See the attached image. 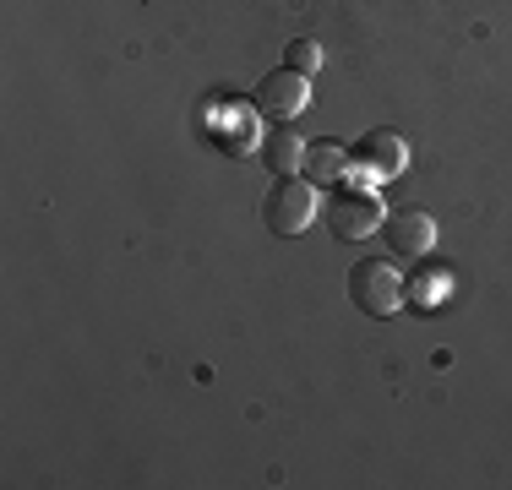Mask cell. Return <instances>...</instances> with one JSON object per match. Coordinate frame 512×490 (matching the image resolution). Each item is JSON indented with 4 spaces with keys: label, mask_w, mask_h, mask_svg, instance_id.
<instances>
[{
    "label": "cell",
    "mask_w": 512,
    "mask_h": 490,
    "mask_svg": "<svg viewBox=\"0 0 512 490\" xmlns=\"http://www.w3.org/2000/svg\"><path fill=\"white\" fill-rule=\"evenodd\" d=\"M349 300H355L365 316H393L398 305H404V284H398L393 262L365 256V262L349 267Z\"/></svg>",
    "instance_id": "1"
},
{
    "label": "cell",
    "mask_w": 512,
    "mask_h": 490,
    "mask_svg": "<svg viewBox=\"0 0 512 490\" xmlns=\"http://www.w3.org/2000/svg\"><path fill=\"white\" fill-rule=\"evenodd\" d=\"M262 218L273 235H300L316 218V186L311 180H295V175H278L273 191L262 196Z\"/></svg>",
    "instance_id": "2"
},
{
    "label": "cell",
    "mask_w": 512,
    "mask_h": 490,
    "mask_svg": "<svg viewBox=\"0 0 512 490\" xmlns=\"http://www.w3.org/2000/svg\"><path fill=\"white\" fill-rule=\"evenodd\" d=\"M355 164H360L371 180H382V186H387V180L404 175L409 147H404V137H398V131H365L360 147H355Z\"/></svg>",
    "instance_id": "4"
},
{
    "label": "cell",
    "mask_w": 512,
    "mask_h": 490,
    "mask_svg": "<svg viewBox=\"0 0 512 490\" xmlns=\"http://www.w3.org/2000/svg\"><path fill=\"white\" fill-rule=\"evenodd\" d=\"M284 66L289 71H300V77H311L316 66H322V44H311V39H295L284 49Z\"/></svg>",
    "instance_id": "9"
},
{
    "label": "cell",
    "mask_w": 512,
    "mask_h": 490,
    "mask_svg": "<svg viewBox=\"0 0 512 490\" xmlns=\"http://www.w3.org/2000/svg\"><path fill=\"white\" fill-rule=\"evenodd\" d=\"M382 229V202L376 196H365V191H338V202H333V235L338 240H365V235H376Z\"/></svg>",
    "instance_id": "6"
},
{
    "label": "cell",
    "mask_w": 512,
    "mask_h": 490,
    "mask_svg": "<svg viewBox=\"0 0 512 490\" xmlns=\"http://www.w3.org/2000/svg\"><path fill=\"white\" fill-rule=\"evenodd\" d=\"M382 240L398 262H425V251L436 245V224L425 213H393L382 218Z\"/></svg>",
    "instance_id": "5"
},
{
    "label": "cell",
    "mask_w": 512,
    "mask_h": 490,
    "mask_svg": "<svg viewBox=\"0 0 512 490\" xmlns=\"http://www.w3.org/2000/svg\"><path fill=\"white\" fill-rule=\"evenodd\" d=\"M344 164H349V153H344L333 137H322V142L306 147V164H300V175H306L311 186H338V180H344Z\"/></svg>",
    "instance_id": "7"
},
{
    "label": "cell",
    "mask_w": 512,
    "mask_h": 490,
    "mask_svg": "<svg viewBox=\"0 0 512 490\" xmlns=\"http://www.w3.org/2000/svg\"><path fill=\"white\" fill-rule=\"evenodd\" d=\"M306 104H311V77H300V71H289V66L256 82V109H262L267 120H295Z\"/></svg>",
    "instance_id": "3"
},
{
    "label": "cell",
    "mask_w": 512,
    "mask_h": 490,
    "mask_svg": "<svg viewBox=\"0 0 512 490\" xmlns=\"http://www.w3.org/2000/svg\"><path fill=\"white\" fill-rule=\"evenodd\" d=\"M262 158H267V169H273V175H295V169L306 164V142H300L295 131H267Z\"/></svg>",
    "instance_id": "8"
}]
</instances>
